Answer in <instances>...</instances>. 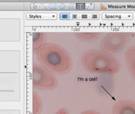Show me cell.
<instances>
[{
  "label": "cell",
  "mask_w": 135,
  "mask_h": 114,
  "mask_svg": "<svg viewBox=\"0 0 135 114\" xmlns=\"http://www.w3.org/2000/svg\"><path fill=\"white\" fill-rule=\"evenodd\" d=\"M42 60L46 65L59 73H64L70 69L71 62L65 51L55 44H46L41 51Z\"/></svg>",
  "instance_id": "cell-2"
},
{
  "label": "cell",
  "mask_w": 135,
  "mask_h": 114,
  "mask_svg": "<svg viewBox=\"0 0 135 114\" xmlns=\"http://www.w3.org/2000/svg\"><path fill=\"white\" fill-rule=\"evenodd\" d=\"M100 33H86V34H79L78 36L80 38H83L85 39H97L99 36H100Z\"/></svg>",
  "instance_id": "cell-7"
},
{
  "label": "cell",
  "mask_w": 135,
  "mask_h": 114,
  "mask_svg": "<svg viewBox=\"0 0 135 114\" xmlns=\"http://www.w3.org/2000/svg\"><path fill=\"white\" fill-rule=\"evenodd\" d=\"M81 114H101V113L97 111H95V110H87V111L83 112V113H81Z\"/></svg>",
  "instance_id": "cell-9"
},
{
  "label": "cell",
  "mask_w": 135,
  "mask_h": 114,
  "mask_svg": "<svg viewBox=\"0 0 135 114\" xmlns=\"http://www.w3.org/2000/svg\"><path fill=\"white\" fill-rule=\"evenodd\" d=\"M35 84L41 89H51L56 87V81L51 74L41 70Z\"/></svg>",
  "instance_id": "cell-5"
},
{
  "label": "cell",
  "mask_w": 135,
  "mask_h": 114,
  "mask_svg": "<svg viewBox=\"0 0 135 114\" xmlns=\"http://www.w3.org/2000/svg\"><path fill=\"white\" fill-rule=\"evenodd\" d=\"M41 110V102L37 96H34V113L37 114Z\"/></svg>",
  "instance_id": "cell-8"
},
{
  "label": "cell",
  "mask_w": 135,
  "mask_h": 114,
  "mask_svg": "<svg viewBox=\"0 0 135 114\" xmlns=\"http://www.w3.org/2000/svg\"><path fill=\"white\" fill-rule=\"evenodd\" d=\"M112 114H135V102L124 99L115 103L112 108Z\"/></svg>",
  "instance_id": "cell-4"
},
{
  "label": "cell",
  "mask_w": 135,
  "mask_h": 114,
  "mask_svg": "<svg viewBox=\"0 0 135 114\" xmlns=\"http://www.w3.org/2000/svg\"><path fill=\"white\" fill-rule=\"evenodd\" d=\"M124 58L127 68L135 80V46H130L126 49Z\"/></svg>",
  "instance_id": "cell-6"
},
{
  "label": "cell",
  "mask_w": 135,
  "mask_h": 114,
  "mask_svg": "<svg viewBox=\"0 0 135 114\" xmlns=\"http://www.w3.org/2000/svg\"><path fill=\"white\" fill-rule=\"evenodd\" d=\"M134 34L129 32H112L105 34L100 42V50L108 54H115L127 45Z\"/></svg>",
  "instance_id": "cell-3"
},
{
  "label": "cell",
  "mask_w": 135,
  "mask_h": 114,
  "mask_svg": "<svg viewBox=\"0 0 135 114\" xmlns=\"http://www.w3.org/2000/svg\"><path fill=\"white\" fill-rule=\"evenodd\" d=\"M84 68L96 74L114 75L120 72L119 60L112 54L102 51H90L83 54L82 59Z\"/></svg>",
  "instance_id": "cell-1"
},
{
  "label": "cell",
  "mask_w": 135,
  "mask_h": 114,
  "mask_svg": "<svg viewBox=\"0 0 135 114\" xmlns=\"http://www.w3.org/2000/svg\"><path fill=\"white\" fill-rule=\"evenodd\" d=\"M55 114H68V113L65 109L62 108V109H60V110H59V111Z\"/></svg>",
  "instance_id": "cell-10"
}]
</instances>
